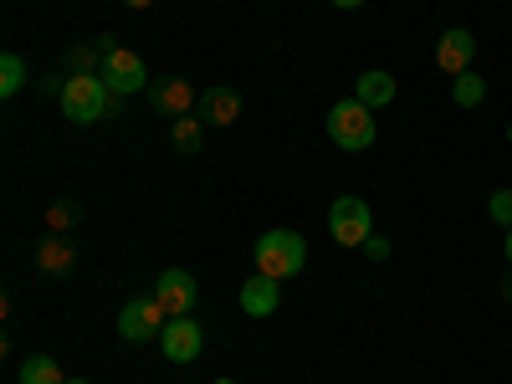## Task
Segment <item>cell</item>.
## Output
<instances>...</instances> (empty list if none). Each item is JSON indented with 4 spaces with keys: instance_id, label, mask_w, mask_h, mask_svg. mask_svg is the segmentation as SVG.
Instances as JSON below:
<instances>
[{
    "instance_id": "1",
    "label": "cell",
    "mask_w": 512,
    "mask_h": 384,
    "mask_svg": "<svg viewBox=\"0 0 512 384\" xmlns=\"http://www.w3.org/2000/svg\"><path fill=\"white\" fill-rule=\"evenodd\" d=\"M251 256H256V272L287 282V277H297V272L308 267V241L297 236V231H287V226H277L267 236H256V251Z\"/></svg>"
},
{
    "instance_id": "2",
    "label": "cell",
    "mask_w": 512,
    "mask_h": 384,
    "mask_svg": "<svg viewBox=\"0 0 512 384\" xmlns=\"http://www.w3.org/2000/svg\"><path fill=\"white\" fill-rule=\"evenodd\" d=\"M118 108V98H113V88L98 77V72H72L67 82H62V113L72 118V123H98V118H108Z\"/></svg>"
},
{
    "instance_id": "3",
    "label": "cell",
    "mask_w": 512,
    "mask_h": 384,
    "mask_svg": "<svg viewBox=\"0 0 512 384\" xmlns=\"http://www.w3.org/2000/svg\"><path fill=\"white\" fill-rule=\"evenodd\" d=\"M328 139H333L338 149H349V154H364V149L379 139V128H374V108H364L359 98L333 103V108H328Z\"/></svg>"
},
{
    "instance_id": "4",
    "label": "cell",
    "mask_w": 512,
    "mask_h": 384,
    "mask_svg": "<svg viewBox=\"0 0 512 384\" xmlns=\"http://www.w3.org/2000/svg\"><path fill=\"white\" fill-rule=\"evenodd\" d=\"M328 236H333L338 246H364V241L374 236V210H369V200H364V195H338V200L328 205Z\"/></svg>"
},
{
    "instance_id": "5",
    "label": "cell",
    "mask_w": 512,
    "mask_h": 384,
    "mask_svg": "<svg viewBox=\"0 0 512 384\" xmlns=\"http://www.w3.org/2000/svg\"><path fill=\"white\" fill-rule=\"evenodd\" d=\"M98 77L113 88V98H134V93H149V62L128 47H113L98 67Z\"/></svg>"
},
{
    "instance_id": "6",
    "label": "cell",
    "mask_w": 512,
    "mask_h": 384,
    "mask_svg": "<svg viewBox=\"0 0 512 384\" xmlns=\"http://www.w3.org/2000/svg\"><path fill=\"white\" fill-rule=\"evenodd\" d=\"M195 297H200V287H195V277L185 267H169V272L154 277V303L164 308V318H190Z\"/></svg>"
},
{
    "instance_id": "7",
    "label": "cell",
    "mask_w": 512,
    "mask_h": 384,
    "mask_svg": "<svg viewBox=\"0 0 512 384\" xmlns=\"http://www.w3.org/2000/svg\"><path fill=\"white\" fill-rule=\"evenodd\" d=\"M164 323L169 318L154 297H134V303H123V313H118V338L123 344H149V338L164 333Z\"/></svg>"
},
{
    "instance_id": "8",
    "label": "cell",
    "mask_w": 512,
    "mask_h": 384,
    "mask_svg": "<svg viewBox=\"0 0 512 384\" xmlns=\"http://www.w3.org/2000/svg\"><path fill=\"white\" fill-rule=\"evenodd\" d=\"M200 349H205V333H200L195 318H169V323H164V333H159V354H164L169 364H195Z\"/></svg>"
},
{
    "instance_id": "9",
    "label": "cell",
    "mask_w": 512,
    "mask_h": 384,
    "mask_svg": "<svg viewBox=\"0 0 512 384\" xmlns=\"http://www.w3.org/2000/svg\"><path fill=\"white\" fill-rule=\"evenodd\" d=\"M472 57H477V36L472 31H466V26L441 31V41H436V67L441 72H451V77L472 72Z\"/></svg>"
},
{
    "instance_id": "10",
    "label": "cell",
    "mask_w": 512,
    "mask_h": 384,
    "mask_svg": "<svg viewBox=\"0 0 512 384\" xmlns=\"http://www.w3.org/2000/svg\"><path fill=\"white\" fill-rule=\"evenodd\" d=\"M149 103H154V113H164L169 123L190 118V113L200 108V103H195V88H190L185 77H159L154 88H149Z\"/></svg>"
},
{
    "instance_id": "11",
    "label": "cell",
    "mask_w": 512,
    "mask_h": 384,
    "mask_svg": "<svg viewBox=\"0 0 512 384\" xmlns=\"http://www.w3.org/2000/svg\"><path fill=\"white\" fill-rule=\"evenodd\" d=\"M277 303H282V282H277V277L256 272V277L241 282V313H246V318H272Z\"/></svg>"
},
{
    "instance_id": "12",
    "label": "cell",
    "mask_w": 512,
    "mask_h": 384,
    "mask_svg": "<svg viewBox=\"0 0 512 384\" xmlns=\"http://www.w3.org/2000/svg\"><path fill=\"white\" fill-rule=\"evenodd\" d=\"M354 98H359L364 108H390V103L400 98V88H395V72H384V67L359 72V82H354Z\"/></svg>"
},
{
    "instance_id": "13",
    "label": "cell",
    "mask_w": 512,
    "mask_h": 384,
    "mask_svg": "<svg viewBox=\"0 0 512 384\" xmlns=\"http://www.w3.org/2000/svg\"><path fill=\"white\" fill-rule=\"evenodd\" d=\"M195 113H200L205 123H216V128H231V123L241 118V93H236V88H205Z\"/></svg>"
},
{
    "instance_id": "14",
    "label": "cell",
    "mask_w": 512,
    "mask_h": 384,
    "mask_svg": "<svg viewBox=\"0 0 512 384\" xmlns=\"http://www.w3.org/2000/svg\"><path fill=\"white\" fill-rule=\"evenodd\" d=\"M36 267L47 272V277H62V272H72L77 267V251H72V241L67 236H41V246H36Z\"/></svg>"
},
{
    "instance_id": "15",
    "label": "cell",
    "mask_w": 512,
    "mask_h": 384,
    "mask_svg": "<svg viewBox=\"0 0 512 384\" xmlns=\"http://www.w3.org/2000/svg\"><path fill=\"white\" fill-rule=\"evenodd\" d=\"M451 103H456V108H482V103H487V77H482V72L451 77Z\"/></svg>"
},
{
    "instance_id": "16",
    "label": "cell",
    "mask_w": 512,
    "mask_h": 384,
    "mask_svg": "<svg viewBox=\"0 0 512 384\" xmlns=\"http://www.w3.org/2000/svg\"><path fill=\"white\" fill-rule=\"evenodd\" d=\"M169 139H175L180 154H200V144H205V118H200V113L175 118V123H169Z\"/></svg>"
},
{
    "instance_id": "17",
    "label": "cell",
    "mask_w": 512,
    "mask_h": 384,
    "mask_svg": "<svg viewBox=\"0 0 512 384\" xmlns=\"http://www.w3.org/2000/svg\"><path fill=\"white\" fill-rule=\"evenodd\" d=\"M21 384H67V374L57 369V359H47V354H31V359L21 364Z\"/></svg>"
},
{
    "instance_id": "18",
    "label": "cell",
    "mask_w": 512,
    "mask_h": 384,
    "mask_svg": "<svg viewBox=\"0 0 512 384\" xmlns=\"http://www.w3.org/2000/svg\"><path fill=\"white\" fill-rule=\"evenodd\" d=\"M21 88H26V62L16 52H6L0 57V98H16Z\"/></svg>"
},
{
    "instance_id": "19",
    "label": "cell",
    "mask_w": 512,
    "mask_h": 384,
    "mask_svg": "<svg viewBox=\"0 0 512 384\" xmlns=\"http://www.w3.org/2000/svg\"><path fill=\"white\" fill-rule=\"evenodd\" d=\"M487 216L507 231L512 226V190H492V200H487Z\"/></svg>"
},
{
    "instance_id": "20",
    "label": "cell",
    "mask_w": 512,
    "mask_h": 384,
    "mask_svg": "<svg viewBox=\"0 0 512 384\" xmlns=\"http://www.w3.org/2000/svg\"><path fill=\"white\" fill-rule=\"evenodd\" d=\"M67 67H77V72H98V67H103V52H98V47H72V52H67Z\"/></svg>"
},
{
    "instance_id": "21",
    "label": "cell",
    "mask_w": 512,
    "mask_h": 384,
    "mask_svg": "<svg viewBox=\"0 0 512 384\" xmlns=\"http://www.w3.org/2000/svg\"><path fill=\"white\" fill-rule=\"evenodd\" d=\"M77 216H82V210H77V205H52V210H47V226H52V231L62 236L67 226H77Z\"/></svg>"
},
{
    "instance_id": "22",
    "label": "cell",
    "mask_w": 512,
    "mask_h": 384,
    "mask_svg": "<svg viewBox=\"0 0 512 384\" xmlns=\"http://www.w3.org/2000/svg\"><path fill=\"white\" fill-rule=\"evenodd\" d=\"M359 251L369 256V262H390V241H384V236H369V241H364Z\"/></svg>"
},
{
    "instance_id": "23",
    "label": "cell",
    "mask_w": 512,
    "mask_h": 384,
    "mask_svg": "<svg viewBox=\"0 0 512 384\" xmlns=\"http://www.w3.org/2000/svg\"><path fill=\"white\" fill-rule=\"evenodd\" d=\"M123 6H128V11H149V6H154V0H123Z\"/></svg>"
},
{
    "instance_id": "24",
    "label": "cell",
    "mask_w": 512,
    "mask_h": 384,
    "mask_svg": "<svg viewBox=\"0 0 512 384\" xmlns=\"http://www.w3.org/2000/svg\"><path fill=\"white\" fill-rule=\"evenodd\" d=\"M333 6H338V11H359V6H364V0H333Z\"/></svg>"
},
{
    "instance_id": "25",
    "label": "cell",
    "mask_w": 512,
    "mask_h": 384,
    "mask_svg": "<svg viewBox=\"0 0 512 384\" xmlns=\"http://www.w3.org/2000/svg\"><path fill=\"white\" fill-rule=\"evenodd\" d=\"M502 256H507V267H512V226H507V241H502Z\"/></svg>"
},
{
    "instance_id": "26",
    "label": "cell",
    "mask_w": 512,
    "mask_h": 384,
    "mask_svg": "<svg viewBox=\"0 0 512 384\" xmlns=\"http://www.w3.org/2000/svg\"><path fill=\"white\" fill-rule=\"evenodd\" d=\"M67 384H93V379H67Z\"/></svg>"
},
{
    "instance_id": "27",
    "label": "cell",
    "mask_w": 512,
    "mask_h": 384,
    "mask_svg": "<svg viewBox=\"0 0 512 384\" xmlns=\"http://www.w3.org/2000/svg\"><path fill=\"white\" fill-rule=\"evenodd\" d=\"M502 292H507V303H512V282H507V287H502Z\"/></svg>"
},
{
    "instance_id": "28",
    "label": "cell",
    "mask_w": 512,
    "mask_h": 384,
    "mask_svg": "<svg viewBox=\"0 0 512 384\" xmlns=\"http://www.w3.org/2000/svg\"><path fill=\"white\" fill-rule=\"evenodd\" d=\"M507 144H512V123H507Z\"/></svg>"
},
{
    "instance_id": "29",
    "label": "cell",
    "mask_w": 512,
    "mask_h": 384,
    "mask_svg": "<svg viewBox=\"0 0 512 384\" xmlns=\"http://www.w3.org/2000/svg\"><path fill=\"white\" fill-rule=\"evenodd\" d=\"M216 384H231V379H216Z\"/></svg>"
}]
</instances>
